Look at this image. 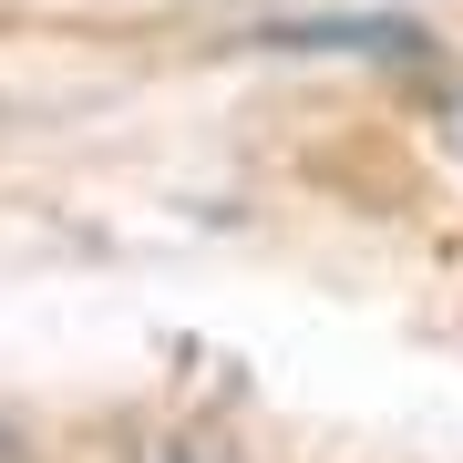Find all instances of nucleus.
<instances>
[{"label": "nucleus", "mask_w": 463, "mask_h": 463, "mask_svg": "<svg viewBox=\"0 0 463 463\" xmlns=\"http://www.w3.org/2000/svg\"><path fill=\"white\" fill-rule=\"evenodd\" d=\"M268 42L279 52H422V32H402V21H279Z\"/></svg>", "instance_id": "nucleus-1"}, {"label": "nucleus", "mask_w": 463, "mask_h": 463, "mask_svg": "<svg viewBox=\"0 0 463 463\" xmlns=\"http://www.w3.org/2000/svg\"><path fill=\"white\" fill-rule=\"evenodd\" d=\"M155 463H227L216 443H155Z\"/></svg>", "instance_id": "nucleus-2"}, {"label": "nucleus", "mask_w": 463, "mask_h": 463, "mask_svg": "<svg viewBox=\"0 0 463 463\" xmlns=\"http://www.w3.org/2000/svg\"><path fill=\"white\" fill-rule=\"evenodd\" d=\"M0 463H21V443H11V432H0Z\"/></svg>", "instance_id": "nucleus-3"}, {"label": "nucleus", "mask_w": 463, "mask_h": 463, "mask_svg": "<svg viewBox=\"0 0 463 463\" xmlns=\"http://www.w3.org/2000/svg\"><path fill=\"white\" fill-rule=\"evenodd\" d=\"M453 145H463V103H453Z\"/></svg>", "instance_id": "nucleus-4"}]
</instances>
